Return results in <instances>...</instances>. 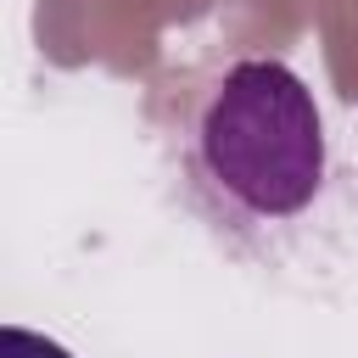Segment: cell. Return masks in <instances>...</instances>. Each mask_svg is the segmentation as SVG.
Masks as SVG:
<instances>
[{
	"instance_id": "1",
	"label": "cell",
	"mask_w": 358,
	"mask_h": 358,
	"mask_svg": "<svg viewBox=\"0 0 358 358\" xmlns=\"http://www.w3.org/2000/svg\"><path fill=\"white\" fill-rule=\"evenodd\" d=\"M185 162L218 218L274 229L302 218L324 190V117L313 90L274 56H241L207 78Z\"/></svg>"
},
{
	"instance_id": "2",
	"label": "cell",
	"mask_w": 358,
	"mask_h": 358,
	"mask_svg": "<svg viewBox=\"0 0 358 358\" xmlns=\"http://www.w3.org/2000/svg\"><path fill=\"white\" fill-rule=\"evenodd\" d=\"M0 358H73L62 341L39 336V330H22V324H0Z\"/></svg>"
}]
</instances>
